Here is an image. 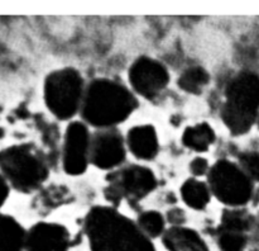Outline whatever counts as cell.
Instances as JSON below:
<instances>
[{"mask_svg":"<svg viewBox=\"0 0 259 251\" xmlns=\"http://www.w3.org/2000/svg\"><path fill=\"white\" fill-rule=\"evenodd\" d=\"M3 136H4V131H3V128H2V127H0V138H2Z\"/></svg>","mask_w":259,"mask_h":251,"instance_id":"25","label":"cell"},{"mask_svg":"<svg viewBox=\"0 0 259 251\" xmlns=\"http://www.w3.org/2000/svg\"><path fill=\"white\" fill-rule=\"evenodd\" d=\"M224 124L234 136L244 134L259 118V76L243 71L232 79L222 108Z\"/></svg>","mask_w":259,"mask_h":251,"instance_id":"3","label":"cell"},{"mask_svg":"<svg viewBox=\"0 0 259 251\" xmlns=\"http://www.w3.org/2000/svg\"><path fill=\"white\" fill-rule=\"evenodd\" d=\"M71 237L67 228L52 222H38L27 231L25 251H68Z\"/></svg>","mask_w":259,"mask_h":251,"instance_id":"11","label":"cell"},{"mask_svg":"<svg viewBox=\"0 0 259 251\" xmlns=\"http://www.w3.org/2000/svg\"><path fill=\"white\" fill-rule=\"evenodd\" d=\"M129 83L136 93L147 99L158 96L169 83L166 66L151 57H139L129 68Z\"/></svg>","mask_w":259,"mask_h":251,"instance_id":"8","label":"cell"},{"mask_svg":"<svg viewBox=\"0 0 259 251\" xmlns=\"http://www.w3.org/2000/svg\"><path fill=\"white\" fill-rule=\"evenodd\" d=\"M239 166L250 179L259 182V152L247 151L240 154Z\"/></svg>","mask_w":259,"mask_h":251,"instance_id":"21","label":"cell"},{"mask_svg":"<svg viewBox=\"0 0 259 251\" xmlns=\"http://www.w3.org/2000/svg\"><path fill=\"white\" fill-rule=\"evenodd\" d=\"M210 75L204 67L201 66H192L185 70L179 78L180 89L190 94L199 95L204 91L205 86L209 84Z\"/></svg>","mask_w":259,"mask_h":251,"instance_id":"17","label":"cell"},{"mask_svg":"<svg viewBox=\"0 0 259 251\" xmlns=\"http://www.w3.org/2000/svg\"><path fill=\"white\" fill-rule=\"evenodd\" d=\"M126 146L139 160H153L159 149L154 127L151 124L133 127L126 136Z\"/></svg>","mask_w":259,"mask_h":251,"instance_id":"12","label":"cell"},{"mask_svg":"<svg viewBox=\"0 0 259 251\" xmlns=\"http://www.w3.org/2000/svg\"><path fill=\"white\" fill-rule=\"evenodd\" d=\"M190 171L195 175V176H202L205 174H209L210 167L209 162L204 157H196L190 164Z\"/></svg>","mask_w":259,"mask_h":251,"instance_id":"22","label":"cell"},{"mask_svg":"<svg viewBox=\"0 0 259 251\" xmlns=\"http://www.w3.org/2000/svg\"><path fill=\"white\" fill-rule=\"evenodd\" d=\"M258 126H259V118H258Z\"/></svg>","mask_w":259,"mask_h":251,"instance_id":"26","label":"cell"},{"mask_svg":"<svg viewBox=\"0 0 259 251\" xmlns=\"http://www.w3.org/2000/svg\"><path fill=\"white\" fill-rule=\"evenodd\" d=\"M218 245L223 251H243L247 245V236L239 231L220 228Z\"/></svg>","mask_w":259,"mask_h":251,"instance_id":"19","label":"cell"},{"mask_svg":"<svg viewBox=\"0 0 259 251\" xmlns=\"http://www.w3.org/2000/svg\"><path fill=\"white\" fill-rule=\"evenodd\" d=\"M9 193H10L9 183L7 182L4 175L0 172V208L5 204L8 197H9Z\"/></svg>","mask_w":259,"mask_h":251,"instance_id":"23","label":"cell"},{"mask_svg":"<svg viewBox=\"0 0 259 251\" xmlns=\"http://www.w3.org/2000/svg\"><path fill=\"white\" fill-rule=\"evenodd\" d=\"M27 231L13 216L0 213V251H23Z\"/></svg>","mask_w":259,"mask_h":251,"instance_id":"14","label":"cell"},{"mask_svg":"<svg viewBox=\"0 0 259 251\" xmlns=\"http://www.w3.org/2000/svg\"><path fill=\"white\" fill-rule=\"evenodd\" d=\"M91 136L82 122H72L67 127L63 142V170L68 175H80L90 162Z\"/></svg>","mask_w":259,"mask_h":251,"instance_id":"9","label":"cell"},{"mask_svg":"<svg viewBox=\"0 0 259 251\" xmlns=\"http://www.w3.org/2000/svg\"><path fill=\"white\" fill-rule=\"evenodd\" d=\"M163 243L168 251H209L204 238L195 230L174 226L163 233Z\"/></svg>","mask_w":259,"mask_h":251,"instance_id":"13","label":"cell"},{"mask_svg":"<svg viewBox=\"0 0 259 251\" xmlns=\"http://www.w3.org/2000/svg\"><path fill=\"white\" fill-rule=\"evenodd\" d=\"M215 142V132L207 123H199L187 127L182 134V144L194 151H207Z\"/></svg>","mask_w":259,"mask_h":251,"instance_id":"15","label":"cell"},{"mask_svg":"<svg viewBox=\"0 0 259 251\" xmlns=\"http://www.w3.org/2000/svg\"><path fill=\"white\" fill-rule=\"evenodd\" d=\"M248 227H249V217L242 210H225L224 214H223L220 228L245 232Z\"/></svg>","mask_w":259,"mask_h":251,"instance_id":"20","label":"cell"},{"mask_svg":"<svg viewBox=\"0 0 259 251\" xmlns=\"http://www.w3.org/2000/svg\"><path fill=\"white\" fill-rule=\"evenodd\" d=\"M83 93L82 76L72 67L52 71L45 80L43 94L46 105L61 121L72 118L81 109Z\"/></svg>","mask_w":259,"mask_h":251,"instance_id":"5","label":"cell"},{"mask_svg":"<svg viewBox=\"0 0 259 251\" xmlns=\"http://www.w3.org/2000/svg\"><path fill=\"white\" fill-rule=\"evenodd\" d=\"M138 106L134 94L118 81L96 79L83 93L81 116L86 123L101 129L125 121Z\"/></svg>","mask_w":259,"mask_h":251,"instance_id":"2","label":"cell"},{"mask_svg":"<svg viewBox=\"0 0 259 251\" xmlns=\"http://www.w3.org/2000/svg\"><path fill=\"white\" fill-rule=\"evenodd\" d=\"M137 225L149 238L158 237L164 233V218L157 210H147L139 214Z\"/></svg>","mask_w":259,"mask_h":251,"instance_id":"18","label":"cell"},{"mask_svg":"<svg viewBox=\"0 0 259 251\" xmlns=\"http://www.w3.org/2000/svg\"><path fill=\"white\" fill-rule=\"evenodd\" d=\"M168 220L175 226H181L185 220V213L179 208H175V209H171V212H168Z\"/></svg>","mask_w":259,"mask_h":251,"instance_id":"24","label":"cell"},{"mask_svg":"<svg viewBox=\"0 0 259 251\" xmlns=\"http://www.w3.org/2000/svg\"><path fill=\"white\" fill-rule=\"evenodd\" d=\"M209 188L224 204L240 207L247 204L253 195V180L239 165L229 160H219L210 169Z\"/></svg>","mask_w":259,"mask_h":251,"instance_id":"6","label":"cell"},{"mask_svg":"<svg viewBox=\"0 0 259 251\" xmlns=\"http://www.w3.org/2000/svg\"><path fill=\"white\" fill-rule=\"evenodd\" d=\"M210 193L211 190L209 185L197 179H189L181 187V197L184 202L196 210H202L206 208L211 198Z\"/></svg>","mask_w":259,"mask_h":251,"instance_id":"16","label":"cell"},{"mask_svg":"<svg viewBox=\"0 0 259 251\" xmlns=\"http://www.w3.org/2000/svg\"><path fill=\"white\" fill-rule=\"evenodd\" d=\"M125 159V142L116 129L98 131L91 137L90 162L103 170L119 166Z\"/></svg>","mask_w":259,"mask_h":251,"instance_id":"10","label":"cell"},{"mask_svg":"<svg viewBox=\"0 0 259 251\" xmlns=\"http://www.w3.org/2000/svg\"><path fill=\"white\" fill-rule=\"evenodd\" d=\"M157 187L153 171L141 165H129L115 170L108 176L105 198L113 204H119L123 199L137 203L151 194Z\"/></svg>","mask_w":259,"mask_h":251,"instance_id":"7","label":"cell"},{"mask_svg":"<svg viewBox=\"0 0 259 251\" xmlns=\"http://www.w3.org/2000/svg\"><path fill=\"white\" fill-rule=\"evenodd\" d=\"M83 230L93 251H156L136 222L111 207L91 208Z\"/></svg>","mask_w":259,"mask_h":251,"instance_id":"1","label":"cell"},{"mask_svg":"<svg viewBox=\"0 0 259 251\" xmlns=\"http://www.w3.org/2000/svg\"><path fill=\"white\" fill-rule=\"evenodd\" d=\"M0 172L10 188L29 194L42 187L50 170L46 159L34 145L20 144L0 150Z\"/></svg>","mask_w":259,"mask_h":251,"instance_id":"4","label":"cell"}]
</instances>
